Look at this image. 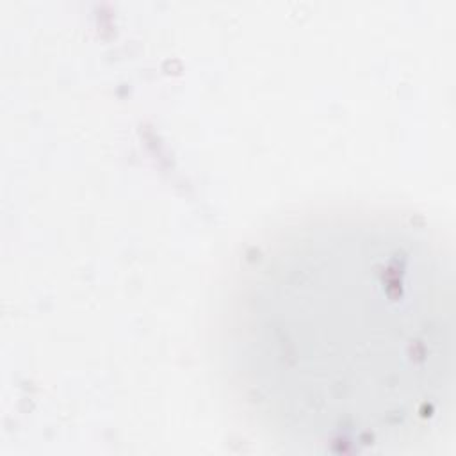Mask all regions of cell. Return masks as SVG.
Masks as SVG:
<instances>
[{"label": "cell", "instance_id": "1", "mask_svg": "<svg viewBox=\"0 0 456 456\" xmlns=\"http://www.w3.org/2000/svg\"><path fill=\"white\" fill-rule=\"evenodd\" d=\"M221 349L233 395L310 451L426 438L452 388V262L413 217H306L251 248L228 289Z\"/></svg>", "mask_w": 456, "mask_h": 456}]
</instances>
